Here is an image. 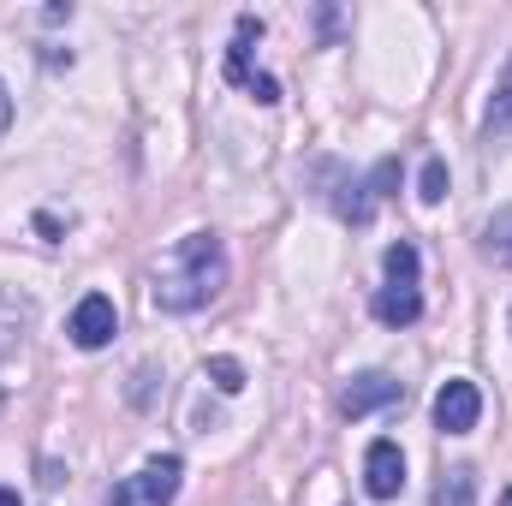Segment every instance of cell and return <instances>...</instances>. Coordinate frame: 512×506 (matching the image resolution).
<instances>
[{
    "label": "cell",
    "mask_w": 512,
    "mask_h": 506,
    "mask_svg": "<svg viewBox=\"0 0 512 506\" xmlns=\"http://www.w3.org/2000/svg\"><path fill=\"white\" fill-rule=\"evenodd\" d=\"M227 286V245L215 233H185L173 256L149 274V298L161 316H191Z\"/></svg>",
    "instance_id": "obj_1"
},
{
    "label": "cell",
    "mask_w": 512,
    "mask_h": 506,
    "mask_svg": "<svg viewBox=\"0 0 512 506\" xmlns=\"http://www.w3.org/2000/svg\"><path fill=\"white\" fill-rule=\"evenodd\" d=\"M179 477H185V465H179L173 453H161V459H149L137 477H126V483L108 495V506H173Z\"/></svg>",
    "instance_id": "obj_2"
},
{
    "label": "cell",
    "mask_w": 512,
    "mask_h": 506,
    "mask_svg": "<svg viewBox=\"0 0 512 506\" xmlns=\"http://www.w3.org/2000/svg\"><path fill=\"white\" fill-rule=\"evenodd\" d=\"M256 36H262V18L245 12V18H239V36H233V48H227V84H245L256 102H280V84L251 66V42Z\"/></svg>",
    "instance_id": "obj_3"
},
{
    "label": "cell",
    "mask_w": 512,
    "mask_h": 506,
    "mask_svg": "<svg viewBox=\"0 0 512 506\" xmlns=\"http://www.w3.org/2000/svg\"><path fill=\"white\" fill-rule=\"evenodd\" d=\"M72 346H84V352H102L114 334H120V310H114V298L108 292H90V298H78V310H72Z\"/></svg>",
    "instance_id": "obj_4"
},
{
    "label": "cell",
    "mask_w": 512,
    "mask_h": 506,
    "mask_svg": "<svg viewBox=\"0 0 512 506\" xmlns=\"http://www.w3.org/2000/svg\"><path fill=\"white\" fill-rule=\"evenodd\" d=\"M477 417H483L477 381H441V393H435V429L441 435H471Z\"/></svg>",
    "instance_id": "obj_5"
},
{
    "label": "cell",
    "mask_w": 512,
    "mask_h": 506,
    "mask_svg": "<svg viewBox=\"0 0 512 506\" xmlns=\"http://www.w3.org/2000/svg\"><path fill=\"white\" fill-rule=\"evenodd\" d=\"M364 489H370V501H393L405 489V453H399V441H370V453H364Z\"/></svg>",
    "instance_id": "obj_6"
},
{
    "label": "cell",
    "mask_w": 512,
    "mask_h": 506,
    "mask_svg": "<svg viewBox=\"0 0 512 506\" xmlns=\"http://www.w3.org/2000/svg\"><path fill=\"white\" fill-rule=\"evenodd\" d=\"M399 393H405V387L387 376V370H364V376H352L340 387V411H346V417H370V411L393 405Z\"/></svg>",
    "instance_id": "obj_7"
},
{
    "label": "cell",
    "mask_w": 512,
    "mask_h": 506,
    "mask_svg": "<svg viewBox=\"0 0 512 506\" xmlns=\"http://www.w3.org/2000/svg\"><path fill=\"white\" fill-rule=\"evenodd\" d=\"M370 310H376L382 328H411V322L423 316V298H417V286H382Z\"/></svg>",
    "instance_id": "obj_8"
},
{
    "label": "cell",
    "mask_w": 512,
    "mask_h": 506,
    "mask_svg": "<svg viewBox=\"0 0 512 506\" xmlns=\"http://www.w3.org/2000/svg\"><path fill=\"white\" fill-rule=\"evenodd\" d=\"M24 328H30V304L24 298H0V364L24 346Z\"/></svg>",
    "instance_id": "obj_9"
},
{
    "label": "cell",
    "mask_w": 512,
    "mask_h": 506,
    "mask_svg": "<svg viewBox=\"0 0 512 506\" xmlns=\"http://www.w3.org/2000/svg\"><path fill=\"white\" fill-rule=\"evenodd\" d=\"M483 137H489V143L512 137V60H507V72H501V84H495V102H489V126H483Z\"/></svg>",
    "instance_id": "obj_10"
},
{
    "label": "cell",
    "mask_w": 512,
    "mask_h": 506,
    "mask_svg": "<svg viewBox=\"0 0 512 506\" xmlns=\"http://www.w3.org/2000/svg\"><path fill=\"white\" fill-rule=\"evenodd\" d=\"M471 495H477V471H471V465H453V471L435 483V506H471Z\"/></svg>",
    "instance_id": "obj_11"
},
{
    "label": "cell",
    "mask_w": 512,
    "mask_h": 506,
    "mask_svg": "<svg viewBox=\"0 0 512 506\" xmlns=\"http://www.w3.org/2000/svg\"><path fill=\"white\" fill-rule=\"evenodd\" d=\"M483 256L495 268H512V209H501L489 227H483Z\"/></svg>",
    "instance_id": "obj_12"
},
{
    "label": "cell",
    "mask_w": 512,
    "mask_h": 506,
    "mask_svg": "<svg viewBox=\"0 0 512 506\" xmlns=\"http://www.w3.org/2000/svg\"><path fill=\"white\" fill-rule=\"evenodd\" d=\"M382 268H387V286H417V251H411L405 239H399V245H387Z\"/></svg>",
    "instance_id": "obj_13"
},
{
    "label": "cell",
    "mask_w": 512,
    "mask_h": 506,
    "mask_svg": "<svg viewBox=\"0 0 512 506\" xmlns=\"http://www.w3.org/2000/svg\"><path fill=\"white\" fill-rule=\"evenodd\" d=\"M203 376L215 381L221 393H239V387H245V364H239V358H209V364H203Z\"/></svg>",
    "instance_id": "obj_14"
},
{
    "label": "cell",
    "mask_w": 512,
    "mask_h": 506,
    "mask_svg": "<svg viewBox=\"0 0 512 506\" xmlns=\"http://www.w3.org/2000/svg\"><path fill=\"white\" fill-rule=\"evenodd\" d=\"M417 197H423V203H441V197H447V161H423V173H417Z\"/></svg>",
    "instance_id": "obj_15"
},
{
    "label": "cell",
    "mask_w": 512,
    "mask_h": 506,
    "mask_svg": "<svg viewBox=\"0 0 512 506\" xmlns=\"http://www.w3.org/2000/svg\"><path fill=\"white\" fill-rule=\"evenodd\" d=\"M6 126H12V96H6V84H0V137H6Z\"/></svg>",
    "instance_id": "obj_16"
},
{
    "label": "cell",
    "mask_w": 512,
    "mask_h": 506,
    "mask_svg": "<svg viewBox=\"0 0 512 506\" xmlns=\"http://www.w3.org/2000/svg\"><path fill=\"white\" fill-rule=\"evenodd\" d=\"M0 506H18V495H12V489H0Z\"/></svg>",
    "instance_id": "obj_17"
},
{
    "label": "cell",
    "mask_w": 512,
    "mask_h": 506,
    "mask_svg": "<svg viewBox=\"0 0 512 506\" xmlns=\"http://www.w3.org/2000/svg\"><path fill=\"white\" fill-rule=\"evenodd\" d=\"M501 506H512V489H507V495H501Z\"/></svg>",
    "instance_id": "obj_18"
}]
</instances>
